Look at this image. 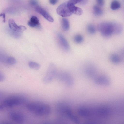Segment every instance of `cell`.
<instances>
[{
    "mask_svg": "<svg viewBox=\"0 0 124 124\" xmlns=\"http://www.w3.org/2000/svg\"><path fill=\"white\" fill-rule=\"evenodd\" d=\"M26 108L30 112L37 116L45 117L51 114L52 109L48 104L38 102H32L27 104Z\"/></svg>",
    "mask_w": 124,
    "mask_h": 124,
    "instance_id": "6da1fadb",
    "label": "cell"
},
{
    "mask_svg": "<svg viewBox=\"0 0 124 124\" xmlns=\"http://www.w3.org/2000/svg\"><path fill=\"white\" fill-rule=\"evenodd\" d=\"M97 27L101 34L105 37L109 36L114 34H120L123 29L120 24L114 22H102L98 24Z\"/></svg>",
    "mask_w": 124,
    "mask_h": 124,
    "instance_id": "7a4b0ae2",
    "label": "cell"
},
{
    "mask_svg": "<svg viewBox=\"0 0 124 124\" xmlns=\"http://www.w3.org/2000/svg\"><path fill=\"white\" fill-rule=\"evenodd\" d=\"M25 101V99L22 97L18 96L9 97L0 102V110L21 105L24 103Z\"/></svg>",
    "mask_w": 124,
    "mask_h": 124,
    "instance_id": "3957f363",
    "label": "cell"
},
{
    "mask_svg": "<svg viewBox=\"0 0 124 124\" xmlns=\"http://www.w3.org/2000/svg\"><path fill=\"white\" fill-rule=\"evenodd\" d=\"M57 73L55 65L53 63L50 64L46 75L43 78V82L45 84H48L51 82L56 77Z\"/></svg>",
    "mask_w": 124,
    "mask_h": 124,
    "instance_id": "277c9868",
    "label": "cell"
},
{
    "mask_svg": "<svg viewBox=\"0 0 124 124\" xmlns=\"http://www.w3.org/2000/svg\"><path fill=\"white\" fill-rule=\"evenodd\" d=\"M56 77L59 80L65 83L68 86H71L73 84V78L68 73L65 72L57 73Z\"/></svg>",
    "mask_w": 124,
    "mask_h": 124,
    "instance_id": "5b68a950",
    "label": "cell"
},
{
    "mask_svg": "<svg viewBox=\"0 0 124 124\" xmlns=\"http://www.w3.org/2000/svg\"><path fill=\"white\" fill-rule=\"evenodd\" d=\"M56 12L58 14L62 17L69 16L72 14L67 6V2L60 4L58 7Z\"/></svg>",
    "mask_w": 124,
    "mask_h": 124,
    "instance_id": "8992f818",
    "label": "cell"
},
{
    "mask_svg": "<svg viewBox=\"0 0 124 124\" xmlns=\"http://www.w3.org/2000/svg\"><path fill=\"white\" fill-rule=\"evenodd\" d=\"M80 1L81 0H71L67 2L68 6L72 14L78 15H80L82 14V9L75 5L76 4L79 3Z\"/></svg>",
    "mask_w": 124,
    "mask_h": 124,
    "instance_id": "52a82bcc",
    "label": "cell"
},
{
    "mask_svg": "<svg viewBox=\"0 0 124 124\" xmlns=\"http://www.w3.org/2000/svg\"><path fill=\"white\" fill-rule=\"evenodd\" d=\"M10 118L13 121L18 124H23L24 122L25 118L22 113L17 111H13L9 114Z\"/></svg>",
    "mask_w": 124,
    "mask_h": 124,
    "instance_id": "ba28073f",
    "label": "cell"
},
{
    "mask_svg": "<svg viewBox=\"0 0 124 124\" xmlns=\"http://www.w3.org/2000/svg\"><path fill=\"white\" fill-rule=\"evenodd\" d=\"M8 23L10 28L16 32L22 33L26 29V28L24 26L18 25L14 21L11 19H9Z\"/></svg>",
    "mask_w": 124,
    "mask_h": 124,
    "instance_id": "9c48e42d",
    "label": "cell"
},
{
    "mask_svg": "<svg viewBox=\"0 0 124 124\" xmlns=\"http://www.w3.org/2000/svg\"><path fill=\"white\" fill-rule=\"evenodd\" d=\"M94 81L97 84L104 86L108 85L110 83L109 78L104 75H101L95 77L94 78Z\"/></svg>",
    "mask_w": 124,
    "mask_h": 124,
    "instance_id": "30bf717a",
    "label": "cell"
},
{
    "mask_svg": "<svg viewBox=\"0 0 124 124\" xmlns=\"http://www.w3.org/2000/svg\"><path fill=\"white\" fill-rule=\"evenodd\" d=\"M35 11L41 15L45 18L51 22H53L54 19L52 17L46 10L41 7H36L35 8Z\"/></svg>",
    "mask_w": 124,
    "mask_h": 124,
    "instance_id": "8fae6325",
    "label": "cell"
},
{
    "mask_svg": "<svg viewBox=\"0 0 124 124\" xmlns=\"http://www.w3.org/2000/svg\"><path fill=\"white\" fill-rule=\"evenodd\" d=\"M57 36L59 42L62 47L65 50H68L70 49V46L65 38L60 34H58Z\"/></svg>",
    "mask_w": 124,
    "mask_h": 124,
    "instance_id": "7c38bea8",
    "label": "cell"
},
{
    "mask_svg": "<svg viewBox=\"0 0 124 124\" xmlns=\"http://www.w3.org/2000/svg\"><path fill=\"white\" fill-rule=\"evenodd\" d=\"M28 24L29 26L32 27H38L40 25L38 19L35 16H32L31 18L28 22Z\"/></svg>",
    "mask_w": 124,
    "mask_h": 124,
    "instance_id": "4fadbf2b",
    "label": "cell"
},
{
    "mask_svg": "<svg viewBox=\"0 0 124 124\" xmlns=\"http://www.w3.org/2000/svg\"><path fill=\"white\" fill-rule=\"evenodd\" d=\"M110 58L111 61L115 64L120 63L121 61L120 56L117 54L115 53L112 54L110 56Z\"/></svg>",
    "mask_w": 124,
    "mask_h": 124,
    "instance_id": "5bb4252c",
    "label": "cell"
},
{
    "mask_svg": "<svg viewBox=\"0 0 124 124\" xmlns=\"http://www.w3.org/2000/svg\"><path fill=\"white\" fill-rule=\"evenodd\" d=\"M85 73L88 76L91 77H94L96 74V71L95 68L91 66L87 67L85 70Z\"/></svg>",
    "mask_w": 124,
    "mask_h": 124,
    "instance_id": "9a60e30c",
    "label": "cell"
},
{
    "mask_svg": "<svg viewBox=\"0 0 124 124\" xmlns=\"http://www.w3.org/2000/svg\"><path fill=\"white\" fill-rule=\"evenodd\" d=\"M120 3L117 0H113L111 3L110 7L111 9L113 10H117L120 8Z\"/></svg>",
    "mask_w": 124,
    "mask_h": 124,
    "instance_id": "2e32d148",
    "label": "cell"
},
{
    "mask_svg": "<svg viewBox=\"0 0 124 124\" xmlns=\"http://www.w3.org/2000/svg\"><path fill=\"white\" fill-rule=\"evenodd\" d=\"M61 25L62 29L64 31L68 30L69 28V23L68 20L65 18L62 19Z\"/></svg>",
    "mask_w": 124,
    "mask_h": 124,
    "instance_id": "e0dca14e",
    "label": "cell"
},
{
    "mask_svg": "<svg viewBox=\"0 0 124 124\" xmlns=\"http://www.w3.org/2000/svg\"><path fill=\"white\" fill-rule=\"evenodd\" d=\"M93 10L94 14L97 16L101 15L103 13L102 9L98 5H94L93 8Z\"/></svg>",
    "mask_w": 124,
    "mask_h": 124,
    "instance_id": "ac0fdd59",
    "label": "cell"
},
{
    "mask_svg": "<svg viewBox=\"0 0 124 124\" xmlns=\"http://www.w3.org/2000/svg\"><path fill=\"white\" fill-rule=\"evenodd\" d=\"M52 124H70L66 120L62 118H57L55 119Z\"/></svg>",
    "mask_w": 124,
    "mask_h": 124,
    "instance_id": "d6986e66",
    "label": "cell"
},
{
    "mask_svg": "<svg viewBox=\"0 0 124 124\" xmlns=\"http://www.w3.org/2000/svg\"><path fill=\"white\" fill-rule=\"evenodd\" d=\"M29 67L35 70H38L40 68L41 66L40 65L36 62L31 61L28 63Z\"/></svg>",
    "mask_w": 124,
    "mask_h": 124,
    "instance_id": "ffe728a7",
    "label": "cell"
},
{
    "mask_svg": "<svg viewBox=\"0 0 124 124\" xmlns=\"http://www.w3.org/2000/svg\"><path fill=\"white\" fill-rule=\"evenodd\" d=\"M87 29L88 32L91 34H93L96 32V29L93 24H90L87 25Z\"/></svg>",
    "mask_w": 124,
    "mask_h": 124,
    "instance_id": "44dd1931",
    "label": "cell"
},
{
    "mask_svg": "<svg viewBox=\"0 0 124 124\" xmlns=\"http://www.w3.org/2000/svg\"><path fill=\"white\" fill-rule=\"evenodd\" d=\"M74 40L75 42L77 43H80L83 41V38L82 35L77 34L74 37Z\"/></svg>",
    "mask_w": 124,
    "mask_h": 124,
    "instance_id": "7402d4cb",
    "label": "cell"
},
{
    "mask_svg": "<svg viewBox=\"0 0 124 124\" xmlns=\"http://www.w3.org/2000/svg\"><path fill=\"white\" fill-rule=\"evenodd\" d=\"M7 62L8 64L11 65H13L16 63V61L14 57H9L7 59Z\"/></svg>",
    "mask_w": 124,
    "mask_h": 124,
    "instance_id": "603a6c76",
    "label": "cell"
},
{
    "mask_svg": "<svg viewBox=\"0 0 124 124\" xmlns=\"http://www.w3.org/2000/svg\"><path fill=\"white\" fill-rule=\"evenodd\" d=\"M96 2L97 5L99 6H102L104 4V1L102 0H96Z\"/></svg>",
    "mask_w": 124,
    "mask_h": 124,
    "instance_id": "cb8c5ba5",
    "label": "cell"
},
{
    "mask_svg": "<svg viewBox=\"0 0 124 124\" xmlns=\"http://www.w3.org/2000/svg\"><path fill=\"white\" fill-rule=\"evenodd\" d=\"M30 3L32 6H35L37 5L38 2L36 0H31L30 1Z\"/></svg>",
    "mask_w": 124,
    "mask_h": 124,
    "instance_id": "d4e9b609",
    "label": "cell"
},
{
    "mask_svg": "<svg viewBox=\"0 0 124 124\" xmlns=\"http://www.w3.org/2000/svg\"><path fill=\"white\" fill-rule=\"evenodd\" d=\"M87 0H81L80 1L79 3L82 5H84L87 4Z\"/></svg>",
    "mask_w": 124,
    "mask_h": 124,
    "instance_id": "484cf974",
    "label": "cell"
},
{
    "mask_svg": "<svg viewBox=\"0 0 124 124\" xmlns=\"http://www.w3.org/2000/svg\"><path fill=\"white\" fill-rule=\"evenodd\" d=\"M4 79V77L3 74L0 72V82L3 81Z\"/></svg>",
    "mask_w": 124,
    "mask_h": 124,
    "instance_id": "4316f807",
    "label": "cell"
},
{
    "mask_svg": "<svg viewBox=\"0 0 124 124\" xmlns=\"http://www.w3.org/2000/svg\"><path fill=\"white\" fill-rule=\"evenodd\" d=\"M58 1L57 0H50L49 1V2L51 4L54 5Z\"/></svg>",
    "mask_w": 124,
    "mask_h": 124,
    "instance_id": "83f0119b",
    "label": "cell"
},
{
    "mask_svg": "<svg viewBox=\"0 0 124 124\" xmlns=\"http://www.w3.org/2000/svg\"><path fill=\"white\" fill-rule=\"evenodd\" d=\"M0 16H2L3 18V21L5 22V14L4 13H1L0 14Z\"/></svg>",
    "mask_w": 124,
    "mask_h": 124,
    "instance_id": "f1b7e54d",
    "label": "cell"
},
{
    "mask_svg": "<svg viewBox=\"0 0 124 124\" xmlns=\"http://www.w3.org/2000/svg\"><path fill=\"white\" fill-rule=\"evenodd\" d=\"M0 124H13L12 123L8 121H5L1 122Z\"/></svg>",
    "mask_w": 124,
    "mask_h": 124,
    "instance_id": "f546056e",
    "label": "cell"
}]
</instances>
